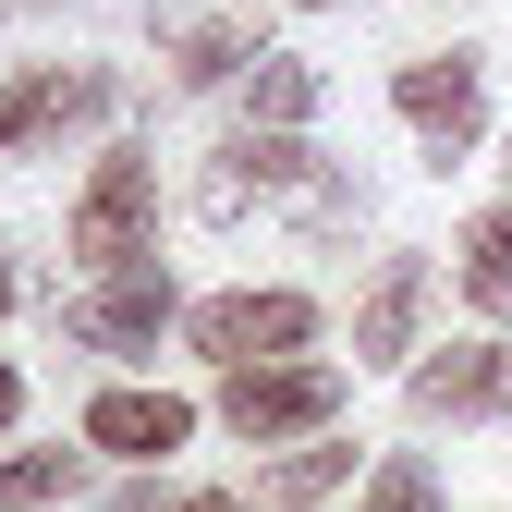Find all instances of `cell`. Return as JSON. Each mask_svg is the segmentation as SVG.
I'll list each match as a JSON object with an SVG mask.
<instances>
[{
  "mask_svg": "<svg viewBox=\"0 0 512 512\" xmlns=\"http://www.w3.org/2000/svg\"><path fill=\"white\" fill-rule=\"evenodd\" d=\"M366 512H439V476L403 452V464H378V488H366Z\"/></svg>",
  "mask_w": 512,
  "mask_h": 512,
  "instance_id": "9a60e30c",
  "label": "cell"
},
{
  "mask_svg": "<svg viewBox=\"0 0 512 512\" xmlns=\"http://www.w3.org/2000/svg\"><path fill=\"white\" fill-rule=\"evenodd\" d=\"M464 293H476V317H512V208H488L464 232Z\"/></svg>",
  "mask_w": 512,
  "mask_h": 512,
  "instance_id": "8fae6325",
  "label": "cell"
},
{
  "mask_svg": "<svg viewBox=\"0 0 512 512\" xmlns=\"http://www.w3.org/2000/svg\"><path fill=\"white\" fill-rule=\"evenodd\" d=\"M244 61H269V49H244L232 25H196V37H171V74H183V86H232Z\"/></svg>",
  "mask_w": 512,
  "mask_h": 512,
  "instance_id": "7c38bea8",
  "label": "cell"
},
{
  "mask_svg": "<svg viewBox=\"0 0 512 512\" xmlns=\"http://www.w3.org/2000/svg\"><path fill=\"white\" fill-rule=\"evenodd\" d=\"M415 317H427V269H415V256H391V269L366 281V305H354V354H378V366L415 354Z\"/></svg>",
  "mask_w": 512,
  "mask_h": 512,
  "instance_id": "30bf717a",
  "label": "cell"
},
{
  "mask_svg": "<svg viewBox=\"0 0 512 512\" xmlns=\"http://www.w3.org/2000/svg\"><path fill=\"white\" fill-rule=\"evenodd\" d=\"M305 110H317V74H305V61H281V49H269V61H256V122H269V135H293Z\"/></svg>",
  "mask_w": 512,
  "mask_h": 512,
  "instance_id": "4fadbf2b",
  "label": "cell"
},
{
  "mask_svg": "<svg viewBox=\"0 0 512 512\" xmlns=\"http://www.w3.org/2000/svg\"><path fill=\"white\" fill-rule=\"evenodd\" d=\"M220 415H232V439H317L342 415V378L330 366H220Z\"/></svg>",
  "mask_w": 512,
  "mask_h": 512,
  "instance_id": "7a4b0ae2",
  "label": "cell"
},
{
  "mask_svg": "<svg viewBox=\"0 0 512 512\" xmlns=\"http://www.w3.org/2000/svg\"><path fill=\"white\" fill-rule=\"evenodd\" d=\"M61 488H74V452H13L0 464V512H49Z\"/></svg>",
  "mask_w": 512,
  "mask_h": 512,
  "instance_id": "5bb4252c",
  "label": "cell"
},
{
  "mask_svg": "<svg viewBox=\"0 0 512 512\" xmlns=\"http://www.w3.org/2000/svg\"><path fill=\"white\" fill-rule=\"evenodd\" d=\"M330 476H354V452H293V464H281V500H317Z\"/></svg>",
  "mask_w": 512,
  "mask_h": 512,
  "instance_id": "2e32d148",
  "label": "cell"
},
{
  "mask_svg": "<svg viewBox=\"0 0 512 512\" xmlns=\"http://www.w3.org/2000/svg\"><path fill=\"white\" fill-rule=\"evenodd\" d=\"M305 330H317L305 293H220V305H196V354L208 366H293Z\"/></svg>",
  "mask_w": 512,
  "mask_h": 512,
  "instance_id": "3957f363",
  "label": "cell"
},
{
  "mask_svg": "<svg viewBox=\"0 0 512 512\" xmlns=\"http://www.w3.org/2000/svg\"><path fill=\"white\" fill-rule=\"evenodd\" d=\"M269 196H293L317 232H342L354 220V196H342V171L330 159H317L305 135H232L208 171H196V208L208 220H244V208H269Z\"/></svg>",
  "mask_w": 512,
  "mask_h": 512,
  "instance_id": "6da1fadb",
  "label": "cell"
},
{
  "mask_svg": "<svg viewBox=\"0 0 512 512\" xmlns=\"http://www.w3.org/2000/svg\"><path fill=\"white\" fill-rule=\"evenodd\" d=\"M0 317H13V269H0Z\"/></svg>",
  "mask_w": 512,
  "mask_h": 512,
  "instance_id": "d6986e66",
  "label": "cell"
},
{
  "mask_svg": "<svg viewBox=\"0 0 512 512\" xmlns=\"http://www.w3.org/2000/svg\"><path fill=\"white\" fill-rule=\"evenodd\" d=\"M403 122L439 147V171H452V147H476V122H488V86H476V61H403L391 74Z\"/></svg>",
  "mask_w": 512,
  "mask_h": 512,
  "instance_id": "5b68a950",
  "label": "cell"
},
{
  "mask_svg": "<svg viewBox=\"0 0 512 512\" xmlns=\"http://www.w3.org/2000/svg\"><path fill=\"white\" fill-rule=\"evenodd\" d=\"M110 110V74H61V61H37V74H13L0 86V147H25V135H61V122H98Z\"/></svg>",
  "mask_w": 512,
  "mask_h": 512,
  "instance_id": "52a82bcc",
  "label": "cell"
},
{
  "mask_svg": "<svg viewBox=\"0 0 512 512\" xmlns=\"http://www.w3.org/2000/svg\"><path fill=\"white\" fill-rule=\"evenodd\" d=\"M183 512H244V500H232V488H208V500H183Z\"/></svg>",
  "mask_w": 512,
  "mask_h": 512,
  "instance_id": "ac0fdd59",
  "label": "cell"
},
{
  "mask_svg": "<svg viewBox=\"0 0 512 512\" xmlns=\"http://www.w3.org/2000/svg\"><path fill=\"white\" fill-rule=\"evenodd\" d=\"M512 403V342H464V354H427L415 366V415L452 427V415H500Z\"/></svg>",
  "mask_w": 512,
  "mask_h": 512,
  "instance_id": "9c48e42d",
  "label": "cell"
},
{
  "mask_svg": "<svg viewBox=\"0 0 512 512\" xmlns=\"http://www.w3.org/2000/svg\"><path fill=\"white\" fill-rule=\"evenodd\" d=\"M74 256L110 281V269H147V159L122 147V159H98V183H86V208H74Z\"/></svg>",
  "mask_w": 512,
  "mask_h": 512,
  "instance_id": "277c9868",
  "label": "cell"
},
{
  "mask_svg": "<svg viewBox=\"0 0 512 512\" xmlns=\"http://www.w3.org/2000/svg\"><path fill=\"white\" fill-rule=\"evenodd\" d=\"M13 415H25V378H13V366H0V427H13Z\"/></svg>",
  "mask_w": 512,
  "mask_h": 512,
  "instance_id": "e0dca14e",
  "label": "cell"
},
{
  "mask_svg": "<svg viewBox=\"0 0 512 512\" xmlns=\"http://www.w3.org/2000/svg\"><path fill=\"white\" fill-rule=\"evenodd\" d=\"M171 330V281L159 269H110L86 305H74V342H98V354H147Z\"/></svg>",
  "mask_w": 512,
  "mask_h": 512,
  "instance_id": "ba28073f",
  "label": "cell"
},
{
  "mask_svg": "<svg viewBox=\"0 0 512 512\" xmlns=\"http://www.w3.org/2000/svg\"><path fill=\"white\" fill-rule=\"evenodd\" d=\"M196 439V403L183 391H98L86 403V452H122V464H159Z\"/></svg>",
  "mask_w": 512,
  "mask_h": 512,
  "instance_id": "8992f818",
  "label": "cell"
}]
</instances>
